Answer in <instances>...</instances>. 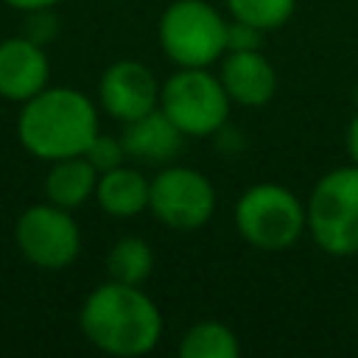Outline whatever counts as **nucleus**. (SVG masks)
<instances>
[{
    "label": "nucleus",
    "instance_id": "9b49d317",
    "mask_svg": "<svg viewBox=\"0 0 358 358\" xmlns=\"http://www.w3.org/2000/svg\"><path fill=\"white\" fill-rule=\"evenodd\" d=\"M218 78L232 103L241 106H263L277 92V70L274 64L255 50H227L221 56Z\"/></svg>",
    "mask_w": 358,
    "mask_h": 358
},
{
    "label": "nucleus",
    "instance_id": "1a4fd4ad",
    "mask_svg": "<svg viewBox=\"0 0 358 358\" xmlns=\"http://www.w3.org/2000/svg\"><path fill=\"white\" fill-rule=\"evenodd\" d=\"M159 81L154 70L137 59L109 64L98 81V98L109 117L129 123L159 106Z\"/></svg>",
    "mask_w": 358,
    "mask_h": 358
},
{
    "label": "nucleus",
    "instance_id": "9d476101",
    "mask_svg": "<svg viewBox=\"0 0 358 358\" xmlns=\"http://www.w3.org/2000/svg\"><path fill=\"white\" fill-rule=\"evenodd\" d=\"M50 62L31 36H8L0 42V98L25 103L48 87Z\"/></svg>",
    "mask_w": 358,
    "mask_h": 358
},
{
    "label": "nucleus",
    "instance_id": "ddd939ff",
    "mask_svg": "<svg viewBox=\"0 0 358 358\" xmlns=\"http://www.w3.org/2000/svg\"><path fill=\"white\" fill-rule=\"evenodd\" d=\"M148 185L151 179H145L140 171L117 165L112 171L98 173L95 201L112 218H131L148 210Z\"/></svg>",
    "mask_w": 358,
    "mask_h": 358
},
{
    "label": "nucleus",
    "instance_id": "423d86ee",
    "mask_svg": "<svg viewBox=\"0 0 358 358\" xmlns=\"http://www.w3.org/2000/svg\"><path fill=\"white\" fill-rule=\"evenodd\" d=\"M229 95L207 67H179L159 87V109L185 137H213L229 120Z\"/></svg>",
    "mask_w": 358,
    "mask_h": 358
},
{
    "label": "nucleus",
    "instance_id": "aec40b11",
    "mask_svg": "<svg viewBox=\"0 0 358 358\" xmlns=\"http://www.w3.org/2000/svg\"><path fill=\"white\" fill-rule=\"evenodd\" d=\"M344 145H347V157L352 165H358V112L350 117L347 123V134H344Z\"/></svg>",
    "mask_w": 358,
    "mask_h": 358
},
{
    "label": "nucleus",
    "instance_id": "4468645a",
    "mask_svg": "<svg viewBox=\"0 0 358 358\" xmlns=\"http://www.w3.org/2000/svg\"><path fill=\"white\" fill-rule=\"evenodd\" d=\"M95 185H98V171L90 165L84 154L64 157L50 162V171L45 176V199L73 213L76 207L90 201V196H95Z\"/></svg>",
    "mask_w": 358,
    "mask_h": 358
},
{
    "label": "nucleus",
    "instance_id": "412c9836",
    "mask_svg": "<svg viewBox=\"0 0 358 358\" xmlns=\"http://www.w3.org/2000/svg\"><path fill=\"white\" fill-rule=\"evenodd\" d=\"M6 6H11V8H17V11H45V8H53V6H59L62 0H3Z\"/></svg>",
    "mask_w": 358,
    "mask_h": 358
},
{
    "label": "nucleus",
    "instance_id": "f03ea898",
    "mask_svg": "<svg viewBox=\"0 0 358 358\" xmlns=\"http://www.w3.org/2000/svg\"><path fill=\"white\" fill-rule=\"evenodd\" d=\"M98 131L95 103L73 87H45L22 103L17 117L22 148L45 162L84 154Z\"/></svg>",
    "mask_w": 358,
    "mask_h": 358
},
{
    "label": "nucleus",
    "instance_id": "6e6552de",
    "mask_svg": "<svg viewBox=\"0 0 358 358\" xmlns=\"http://www.w3.org/2000/svg\"><path fill=\"white\" fill-rule=\"evenodd\" d=\"M17 246L28 263L45 271L67 268L81 252V229L70 210L50 201L22 210L14 227Z\"/></svg>",
    "mask_w": 358,
    "mask_h": 358
},
{
    "label": "nucleus",
    "instance_id": "6ab92c4d",
    "mask_svg": "<svg viewBox=\"0 0 358 358\" xmlns=\"http://www.w3.org/2000/svg\"><path fill=\"white\" fill-rule=\"evenodd\" d=\"M260 36L263 31H257L255 25H246V22H227V50H255L260 48Z\"/></svg>",
    "mask_w": 358,
    "mask_h": 358
},
{
    "label": "nucleus",
    "instance_id": "0eeeda50",
    "mask_svg": "<svg viewBox=\"0 0 358 358\" xmlns=\"http://www.w3.org/2000/svg\"><path fill=\"white\" fill-rule=\"evenodd\" d=\"M148 210L168 229L193 232L213 218L215 187L190 165H165L148 185Z\"/></svg>",
    "mask_w": 358,
    "mask_h": 358
},
{
    "label": "nucleus",
    "instance_id": "20e7f679",
    "mask_svg": "<svg viewBox=\"0 0 358 358\" xmlns=\"http://www.w3.org/2000/svg\"><path fill=\"white\" fill-rule=\"evenodd\" d=\"M238 235L260 252H285L308 229L305 201L277 182L246 187L232 210Z\"/></svg>",
    "mask_w": 358,
    "mask_h": 358
},
{
    "label": "nucleus",
    "instance_id": "2eb2a0df",
    "mask_svg": "<svg viewBox=\"0 0 358 358\" xmlns=\"http://www.w3.org/2000/svg\"><path fill=\"white\" fill-rule=\"evenodd\" d=\"M179 355L182 358H238L241 341L229 324L204 319L185 330L179 341Z\"/></svg>",
    "mask_w": 358,
    "mask_h": 358
},
{
    "label": "nucleus",
    "instance_id": "a211bd4d",
    "mask_svg": "<svg viewBox=\"0 0 358 358\" xmlns=\"http://www.w3.org/2000/svg\"><path fill=\"white\" fill-rule=\"evenodd\" d=\"M84 157L90 159V165H92L98 173H103V171H112V168L123 165L126 148H123V140H120V137H109V134H101V131H98V134L92 137V143L87 145Z\"/></svg>",
    "mask_w": 358,
    "mask_h": 358
},
{
    "label": "nucleus",
    "instance_id": "f8f14e48",
    "mask_svg": "<svg viewBox=\"0 0 358 358\" xmlns=\"http://www.w3.org/2000/svg\"><path fill=\"white\" fill-rule=\"evenodd\" d=\"M120 140H123L126 157L145 165H168L185 145L182 129L159 106L123 123Z\"/></svg>",
    "mask_w": 358,
    "mask_h": 358
},
{
    "label": "nucleus",
    "instance_id": "f257e3e1",
    "mask_svg": "<svg viewBox=\"0 0 358 358\" xmlns=\"http://www.w3.org/2000/svg\"><path fill=\"white\" fill-rule=\"evenodd\" d=\"M78 327L84 338L106 355L137 358L162 338V313L140 285L106 280L90 291L81 305Z\"/></svg>",
    "mask_w": 358,
    "mask_h": 358
},
{
    "label": "nucleus",
    "instance_id": "dca6fc26",
    "mask_svg": "<svg viewBox=\"0 0 358 358\" xmlns=\"http://www.w3.org/2000/svg\"><path fill=\"white\" fill-rule=\"evenodd\" d=\"M154 271V252L145 238L140 235H126L112 243L106 252V274L109 280L129 282V285H143Z\"/></svg>",
    "mask_w": 358,
    "mask_h": 358
},
{
    "label": "nucleus",
    "instance_id": "f3484780",
    "mask_svg": "<svg viewBox=\"0 0 358 358\" xmlns=\"http://www.w3.org/2000/svg\"><path fill=\"white\" fill-rule=\"evenodd\" d=\"M224 3L232 20L255 25L263 34L282 28L296 11V0H224Z\"/></svg>",
    "mask_w": 358,
    "mask_h": 358
},
{
    "label": "nucleus",
    "instance_id": "39448f33",
    "mask_svg": "<svg viewBox=\"0 0 358 358\" xmlns=\"http://www.w3.org/2000/svg\"><path fill=\"white\" fill-rule=\"evenodd\" d=\"M157 39L176 67H210L227 53V20L207 0H173L159 17Z\"/></svg>",
    "mask_w": 358,
    "mask_h": 358
},
{
    "label": "nucleus",
    "instance_id": "7ed1b4c3",
    "mask_svg": "<svg viewBox=\"0 0 358 358\" xmlns=\"http://www.w3.org/2000/svg\"><path fill=\"white\" fill-rule=\"evenodd\" d=\"M305 218L324 255H358V165L350 162L319 176L305 201Z\"/></svg>",
    "mask_w": 358,
    "mask_h": 358
},
{
    "label": "nucleus",
    "instance_id": "4be33fe9",
    "mask_svg": "<svg viewBox=\"0 0 358 358\" xmlns=\"http://www.w3.org/2000/svg\"><path fill=\"white\" fill-rule=\"evenodd\" d=\"M352 101H355V106H358V81H355V87H352Z\"/></svg>",
    "mask_w": 358,
    "mask_h": 358
}]
</instances>
